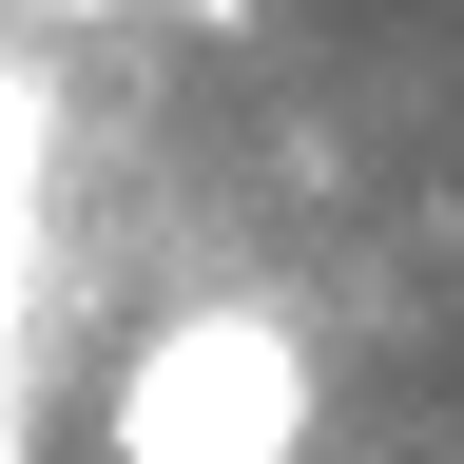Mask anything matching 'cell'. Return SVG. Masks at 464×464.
<instances>
[{"label":"cell","instance_id":"cell-1","mask_svg":"<svg viewBox=\"0 0 464 464\" xmlns=\"http://www.w3.org/2000/svg\"><path fill=\"white\" fill-rule=\"evenodd\" d=\"M310 329L290 310H155L136 348H116V406H97V464H310Z\"/></svg>","mask_w":464,"mask_h":464},{"label":"cell","instance_id":"cell-2","mask_svg":"<svg viewBox=\"0 0 464 464\" xmlns=\"http://www.w3.org/2000/svg\"><path fill=\"white\" fill-rule=\"evenodd\" d=\"M155 20H174V39H232V20H252V0H155Z\"/></svg>","mask_w":464,"mask_h":464}]
</instances>
